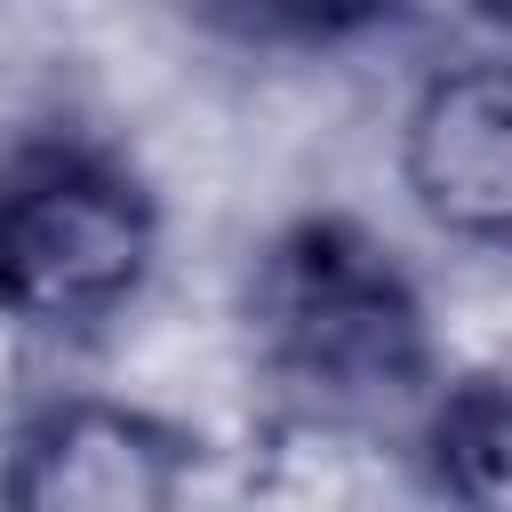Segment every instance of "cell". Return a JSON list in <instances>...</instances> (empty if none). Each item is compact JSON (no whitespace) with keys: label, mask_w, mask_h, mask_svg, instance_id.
<instances>
[{"label":"cell","mask_w":512,"mask_h":512,"mask_svg":"<svg viewBox=\"0 0 512 512\" xmlns=\"http://www.w3.org/2000/svg\"><path fill=\"white\" fill-rule=\"evenodd\" d=\"M464 8H472V16H488V24H504V32H512V0H464Z\"/></svg>","instance_id":"52a82bcc"},{"label":"cell","mask_w":512,"mask_h":512,"mask_svg":"<svg viewBox=\"0 0 512 512\" xmlns=\"http://www.w3.org/2000/svg\"><path fill=\"white\" fill-rule=\"evenodd\" d=\"M424 472L448 512H512V376L440 384L424 408Z\"/></svg>","instance_id":"5b68a950"},{"label":"cell","mask_w":512,"mask_h":512,"mask_svg":"<svg viewBox=\"0 0 512 512\" xmlns=\"http://www.w3.org/2000/svg\"><path fill=\"white\" fill-rule=\"evenodd\" d=\"M192 440L112 392L40 400L0 456V512H184Z\"/></svg>","instance_id":"3957f363"},{"label":"cell","mask_w":512,"mask_h":512,"mask_svg":"<svg viewBox=\"0 0 512 512\" xmlns=\"http://www.w3.org/2000/svg\"><path fill=\"white\" fill-rule=\"evenodd\" d=\"M400 192L464 248H512V56L440 64L400 112Z\"/></svg>","instance_id":"277c9868"},{"label":"cell","mask_w":512,"mask_h":512,"mask_svg":"<svg viewBox=\"0 0 512 512\" xmlns=\"http://www.w3.org/2000/svg\"><path fill=\"white\" fill-rule=\"evenodd\" d=\"M184 8L232 32H264V40H352V32L392 24L408 0H184Z\"/></svg>","instance_id":"8992f818"},{"label":"cell","mask_w":512,"mask_h":512,"mask_svg":"<svg viewBox=\"0 0 512 512\" xmlns=\"http://www.w3.org/2000/svg\"><path fill=\"white\" fill-rule=\"evenodd\" d=\"M160 256L152 184L104 144H32L0 168V312L80 336L136 304Z\"/></svg>","instance_id":"7a4b0ae2"},{"label":"cell","mask_w":512,"mask_h":512,"mask_svg":"<svg viewBox=\"0 0 512 512\" xmlns=\"http://www.w3.org/2000/svg\"><path fill=\"white\" fill-rule=\"evenodd\" d=\"M248 336L264 376L312 416L376 424L440 400V344L408 264L352 216H296L248 272Z\"/></svg>","instance_id":"6da1fadb"}]
</instances>
